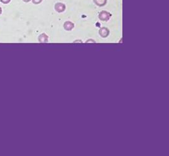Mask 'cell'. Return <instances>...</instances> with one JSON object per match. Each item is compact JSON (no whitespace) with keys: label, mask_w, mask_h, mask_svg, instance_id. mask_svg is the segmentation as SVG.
<instances>
[{"label":"cell","mask_w":169,"mask_h":156,"mask_svg":"<svg viewBox=\"0 0 169 156\" xmlns=\"http://www.w3.org/2000/svg\"><path fill=\"white\" fill-rule=\"evenodd\" d=\"M24 2H25V3H28V2H29L30 1H31V0H23Z\"/></svg>","instance_id":"obj_9"},{"label":"cell","mask_w":169,"mask_h":156,"mask_svg":"<svg viewBox=\"0 0 169 156\" xmlns=\"http://www.w3.org/2000/svg\"><path fill=\"white\" fill-rule=\"evenodd\" d=\"M99 16L100 20H102V21H107L111 18V15L110 13L106 12V11H102L100 13Z\"/></svg>","instance_id":"obj_1"},{"label":"cell","mask_w":169,"mask_h":156,"mask_svg":"<svg viewBox=\"0 0 169 156\" xmlns=\"http://www.w3.org/2000/svg\"><path fill=\"white\" fill-rule=\"evenodd\" d=\"M99 34H100V35L102 37V38H106V37H107L109 34V30L107 28L103 27V28H100V30H99Z\"/></svg>","instance_id":"obj_3"},{"label":"cell","mask_w":169,"mask_h":156,"mask_svg":"<svg viewBox=\"0 0 169 156\" xmlns=\"http://www.w3.org/2000/svg\"><path fill=\"white\" fill-rule=\"evenodd\" d=\"M39 42H42V43L47 42L48 40V37L45 34H41L40 36H39Z\"/></svg>","instance_id":"obj_5"},{"label":"cell","mask_w":169,"mask_h":156,"mask_svg":"<svg viewBox=\"0 0 169 156\" xmlns=\"http://www.w3.org/2000/svg\"><path fill=\"white\" fill-rule=\"evenodd\" d=\"M1 13H2V10H1V8L0 7V14H1Z\"/></svg>","instance_id":"obj_10"},{"label":"cell","mask_w":169,"mask_h":156,"mask_svg":"<svg viewBox=\"0 0 169 156\" xmlns=\"http://www.w3.org/2000/svg\"><path fill=\"white\" fill-rule=\"evenodd\" d=\"M42 2V0H32V3H33V4H39V3H41Z\"/></svg>","instance_id":"obj_7"},{"label":"cell","mask_w":169,"mask_h":156,"mask_svg":"<svg viewBox=\"0 0 169 156\" xmlns=\"http://www.w3.org/2000/svg\"><path fill=\"white\" fill-rule=\"evenodd\" d=\"M54 8L56 10V11H57V12L61 13V12H63L65 10L66 6L65 4L62 3H57L55 4Z\"/></svg>","instance_id":"obj_2"},{"label":"cell","mask_w":169,"mask_h":156,"mask_svg":"<svg viewBox=\"0 0 169 156\" xmlns=\"http://www.w3.org/2000/svg\"><path fill=\"white\" fill-rule=\"evenodd\" d=\"M74 27V24L71 22H66L64 24V28L66 30H71Z\"/></svg>","instance_id":"obj_4"},{"label":"cell","mask_w":169,"mask_h":156,"mask_svg":"<svg viewBox=\"0 0 169 156\" xmlns=\"http://www.w3.org/2000/svg\"><path fill=\"white\" fill-rule=\"evenodd\" d=\"M93 2L99 6H103L107 3V0H93Z\"/></svg>","instance_id":"obj_6"},{"label":"cell","mask_w":169,"mask_h":156,"mask_svg":"<svg viewBox=\"0 0 169 156\" xmlns=\"http://www.w3.org/2000/svg\"><path fill=\"white\" fill-rule=\"evenodd\" d=\"M0 1L3 4H8V3H9L10 2L11 0H0Z\"/></svg>","instance_id":"obj_8"}]
</instances>
